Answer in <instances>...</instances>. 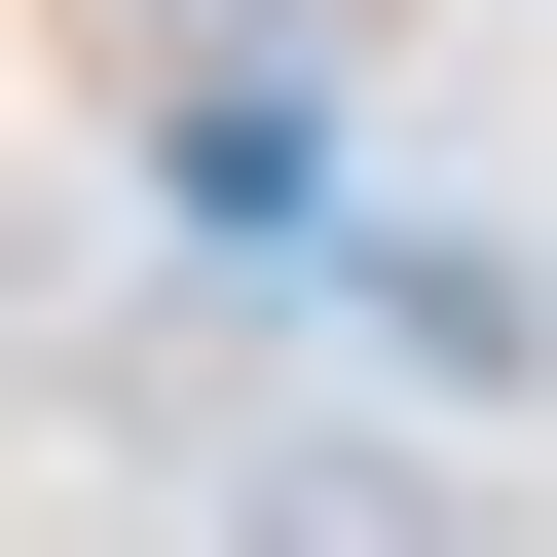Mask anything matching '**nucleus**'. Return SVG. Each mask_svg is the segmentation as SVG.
I'll use <instances>...</instances> for the list:
<instances>
[{"label":"nucleus","mask_w":557,"mask_h":557,"mask_svg":"<svg viewBox=\"0 0 557 557\" xmlns=\"http://www.w3.org/2000/svg\"><path fill=\"white\" fill-rule=\"evenodd\" d=\"M186 557H520V520H483L446 409H260V446L186 483Z\"/></svg>","instance_id":"f257e3e1"},{"label":"nucleus","mask_w":557,"mask_h":557,"mask_svg":"<svg viewBox=\"0 0 557 557\" xmlns=\"http://www.w3.org/2000/svg\"><path fill=\"white\" fill-rule=\"evenodd\" d=\"M0 372H38V186H0Z\"/></svg>","instance_id":"f03ea898"}]
</instances>
